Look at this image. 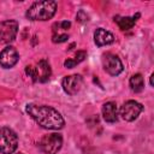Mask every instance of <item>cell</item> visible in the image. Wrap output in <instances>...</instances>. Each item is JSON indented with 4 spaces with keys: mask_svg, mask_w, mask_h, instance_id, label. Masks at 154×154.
I'll return each mask as SVG.
<instances>
[{
    "mask_svg": "<svg viewBox=\"0 0 154 154\" xmlns=\"http://www.w3.org/2000/svg\"><path fill=\"white\" fill-rule=\"evenodd\" d=\"M25 111L43 129L60 130L65 125L63 116L51 106H45V105L38 106L34 103H28Z\"/></svg>",
    "mask_w": 154,
    "mask_h": 154,
    "instance_id": "cell-1",
    "label": "cell"
},
{
    "mask_svg": "<svg viewBox=\"0 0 154 154\" xmlns=\"http://www.w3.org/2000/svg\"><path fill=\"white\" fill-rule=\"evenodd\" d=\"M57 12V2L53 0H43L34 2L26 11L25 16L30 20H48Z\"/></svg>",
    "mask_w": 154,
    "mask_h": 154,
    "instance_id": "cell-2",
    "label": "cell"
},
{
    "mask_svg": "<svg viewBox=\"0 0 154 154\" xmlns=\"http://www.w3.org/2000/svg\"><path fill=\"white\" fill-rule=\"evenodd\" d=\"M25 72L34 82H41V83L47 82L52 75L51 65L46 59H41L35 66H26Z\"/></svg>",
    "mask_w": 154,
    "mask_h": 154,
    "instance_id": "cell-3",
    "label": "cell"
},
{
    "mask_svg": "<svg viewBox=\"0 0 154 154\" xmlns=\"http://www.w3.org/2000/svg\"><path fill=\"white\" fill-rule=\"evenodd\" d=\"M18 147V137L16 132L10 128L0 129V153L1 154H13Z\"/></svg>",
    "mask_w": 154,
    "mask_h": 154,
    "instance_id": "cell-4",
    "label": "cell"
},
{
    "mask_svg": "<svg viewBox=\"0 0 154 154\" xmlns=\"http://www.w3.org/2000/svg\"><path fill=\"white\" fill-rule=\"evenodd\" d=\"M63 146V137L59 134L45 135L40 141V148L46 154H55Z\"/></svg>",
    "mask_w": 154,
    "mask_h": 154,
    "instance_id": "cell-5",
    "label": "cell"
},
{
    "mask_svg": "<svg viewBox=\"0 0 154 154\" xmlns=\"http://www.w3.org/2000/svg\"><path fill=\"white\" fill-rule=\"evenodd\" d=\"M142 111H143L142 103H140L135 100H129V101L124 102L123 106L120 107L119 116L126 122H132V120L137 119V117L140 116V113Z\"/></svg>",
    "mask_w": 154,
    "mask_h": 154,
    "instance_id": "cell-6",
    "label": "cell"
},
{
    "mask_svg": "<svg viewBox=\"0 0 154 154\" xmlns=\"http://www.w3.org/2000/svg\"><path fill=\"white\" fill-rule=\"evenodd\" d=\"M18 32V22L13 19H7L0 23V42L10 43L14 41Z\"/></svg>",
    "mask_w": 154,
    "mask_h": 154,
    "instance_id": "cell-7",
    "label": "cell"
},
{
    "mask_svg": "<svg viewBox=\"0 0 154 154\" xmlns=\"http://www.w3.org/2000/svg\"><path fill=\"white\" fill-rule=\"evenodd\" d=\"M102 65L105 71L111 76H118L124 69L120 59L112 53H106L102 55Z\"/></svg>",
    "mask_w": 154,
    "mask_h": 154,
    "instance_id": "cell-8",
    "label": "cell"
},
{
    "mask_svg": "<svg viewBox=\"0 0 154 154\" xmlns=\"http://www.w3.org/2000/svg\"><path fill=\"white\" fill-rule=\"evenodd\" d=\"M61 85L66 94L75 95L81 90V88L83 85V78L79 75H70V76L64 77Z\"/></svg>",
    "mask_w": 154,
    "mask_h": 154,
    "instance_id": "cell-9",
    "label": "cell"
},
{
    "mask_svg": "<svg viewBox=\"0 0 154 154\" xmlns=\"http://www.w3.org/2000/svg\"><path fill=\"white\" fill-rule=\"evenodd\" d=\"M19 60V54L16 48L13 47H6L0 52V65L4 69L13 67Z\"/></svg>",
    "mask_w": 154,
    "mask_h": 154,
    "instance_id": "cell-10",
    "label": "cell"
},
{
    "mask_svg": "<svg viewBox=\"0 0 154 154\" xmlns=\"http://www.w3.org/2000/svg\"><path fill=\"white\" fill-rule=\"evenodd\" d=\"M94 41H95V43L99 47H101V46H106V45L113 43L114 42V36L108 30L102 29V28H99L94 32Z\"/></svg>",
    "mask_w": 154,
    "mask_h": 154,
    "instance_id": "cell-11",
    "label": "cell"
},
{
    "mask_svg": "<svg viewBox=\"0 0 154 154\" xmlns=\"http://www.w3.org/2000/svg\"><path fill=\"white\" fill-rule=\"evenodd\" d=\"M102 117L107 123H116L118 120V108L116 102H106L102 106Z\"/></svg>",
    "mask_w": 154,
    "mask_h": 154,
    "instance_id": "cell-12",
    "label": "cell"
},
{
    "mask_svg": "<svg viewBox=\"0 0 154 154\" xmlns=\"http://www.w3.org/2000/svg\"><path fill=\"white\" fill-rule=\"evenodd\" d=\"M138 18H140V13H136L132 17H119V16H117V17H114V22L118 24L120 30L125 31V30L131 29L135 25V23L137 22Z\"/></svg>",
    "mask_w": 154,
    "mask_h": 154,
    "instance_id": "cell-13",
    "label": "cell"
},
{
    "mask_svg": "<svg viewBox=\"0 0 154 154\" xmlns=\"http://www.w3.org/2000/svg\"><path fill=\"white\" fill-rule=\"evenodd\" d=\"M129 83H130L131 90L135 91V93H140L144 88V81H143V77H142L141 73L132 75L131 78H130V81H129Z\"/></svg>",
    "mask_w": 154,
    "mask_h": 154,
    "instance_id": "cell-14",
    "label": "cell"
},
{
    "mask_svg": "<svg viewBox=\"0 0 154 154\" xmlns=\"http://www.w3.org/2000/svg\"><path fill=\"white\" fill-rule=\"evenodd\" d=\"M85 57H87V53L83 52V51H79V52H77V54L75 55V59H67V60H65L64 66L67 67V69H72V67H75L77 64H79L81 61H83Z\"/></svg>",
    "mask_w": 154,
    "mask_h": 154,
    "instance_id": "cell-15",
    "label": "cell"
},
{
    "mask_svg": "<svg viewBox=\"0 0 154 154\" xmlns=\"http://www.w3.org/2000/svg\"><path fill=\"white\" fill-rule=\"evenodd\" d=\"M67 38H69V36L66 34H54L52 40L54 43H61V42L67 41Z\"/></svg>",
    "mask_w": 154,
    "mask_h": 154,
    "instance_id": "cell-16",
    "label": "cell"
},
{
    "mask_svg": "<svg viewBox=\"0 0 154 154\" xmlns=\"http://www.w3.org/2000/svg\"><path fill=\"white\" fill-rule=\"evenodd\" d=\"M57 25H59L63 30H66V29H69V28L71 26V23H70L69 20H64V22H61V23H59V24H57Z\"/></svg>",
    "mask_w": 154,
    "mask_h": 154,
    "instance_id": "cell-17",
    "label": "cell"
},
{
    "mask_svg": "<svg viewBox=\"0 0 154 154\" xmlns=\"http://www.w3.org/2000/svg\"><path fill=\"white\" fill-rule=\"evenodd\" d=\"M18 154H22V153H18Z\"/></svg>",
    "mask_w": 154,
    "mask_h": 154,
    "instance_id": "cell-18",
    "label": "cell"
}]
</instances>
